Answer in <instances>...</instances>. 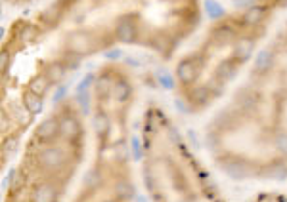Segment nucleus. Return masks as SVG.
I'll use <instances>...</instances> for the list:
<instances>
[{"mask_svg": "<svg viewBox=\"0 0 287 202\" xmlns=\"http://www.w3.org/2000/svg\"><path fill=\"white\" fill-rule=\"evenodd\" d=\"M199 0H50L2 42V141H16L73 71L119 46L171 59L196 33Z\"/></svg>", "mask_w": 287, "mask_h": 202, "instance_id": "f257e3e1", "label": "nucleus"}, {"mask_svg": "<svg viewBox=\"0 0 287 202\" xmlns=\"http://www.w3.org/2000/svg\"><path fill=\"white\" fill-rule=\"evenodd\" d=\"M205 145L233 181H287V21L207 122Z\"/></svg>", "mask_w": 287, "mask_h": 202, "instance_id": "f03ea898", "label": "nucleus"}, {"mask_svg": "<svg viewBox=\"0 0 287 202\" xmlns=\"http://www.w3.org/2000/svg\"><path fill=\"white\" fill-rule=\"evenodd\" d=\"M287 0H249L215 19L174 65V90L186 111L201 115L218 103L264 46Z\"/></svg>", "mask_w": 287, "mask_h": 202, "instance_id": "7ed1b4c3", "label": "nucleus"}, {"mask_svg": "<svg viewBox=\"0 0 287 202\" xmlns=\"http://www.w3.org/2000/svg\"><path fill=\"white\" fill-rule=\"evenodd\" d=\"M136 103L132 73L119 63L98 69L90 86L92 156L69 202H132L130 120Z\"/></svg>", "mask_w": 287, "mask_h": 202, "instance_id": "20e7f679", "label": "nucleus"}, {"mask_svg": "<svg viewBox=\"0 0 287 202\" xmlns=\"http://www.w3.org/2000/svg\"><path fill=\"white\" fill-rule=\"evenodd\" d=\"M86 118L75 98L52 103L31 128L4 202H63L86 156Z\"/></svg>", "mask_w": 287, "mask_h": 202, "instance_id": "39448f33", "label": "nucleus"}, {"mask_svg": "<svg viewBox=\"0 0 287 202\" xmlns=\"http://www.w3.org/2000/svg\"><path fill=\"white\" fill-rule=\"evenodd\" d=\"M140 172L151 202H226L172 117L149 103L140 122Z\"/></svg>", "mask_w": 287, "mask_h": 202, "instance_id": "423d86ee", "label": "nucleus"}, {"mask_svg": "<svg viewBox=\"0 0 287 202\" xmlns=\"http://www.w3.org/2000/svg\"><path fill=\"white\" fill-rule=\"evenodd\" d=\"M247 202H287V195L280 191H262Z\"/></svg>", "mask_w": 287, "mask_h": 202, "instance_id": "0eeeda50", "label": "nucleus"}, {"mask_svg": "<svg viewBox=\"0 0 287 202\" xmlns=\"http://www.w3.org/2000/svg\"><path fill=\"white\" fill-rule=\"evenodd\" d=\"M40 0H4V4L12 6V8H27V6H33Z\"/></svg>", "mask_w": 287, "mask_h": 202, "instance_id": "6e6552de", "label": "nucleus"}]
</instances>
